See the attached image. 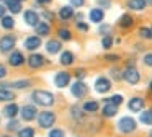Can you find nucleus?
<instances>
[{
    "label": "nucleus",
    "mask_w": 152,
    "mask_h": 137,
    "mask_svg": "<svg viewBox=\"0 0 152 137\" xmlns=\"http://www.w3.org/2000/svg\"><path fill=\"white\" fill-rule=\"evenodd\" d=\"M31 98H33L34 104H39V106H44V108H49L54 104V95L46 90H34Z\"/></svg>",
    "instance_id": "f257e3e1"
},
{
    "label": "nucleus",
    "mask_w": 152,
    "mask_h": 137,
    "mask_svg": "<svg viewBox=\"0 0 152 137\" xmlns=\"http://www.w3.org/2000/svg\"><path fill=\"white\" fill-rule=\"evenodd\" d=\"M136 127H137V124L131 116H123L118 121V130L121 134H132L136 130Z\"/></svg>",
    "instance_id": "f03ea898"
},
{
    "label": "nucleus",
    "mask_w": 152,
    "mask_h": 137,
    "mask_svg": "<svg viewBox=\"0 0 152 137\" xmlns=\"http://www.w3.org/2000/svg\"><path fill=\"white\" fill-rule=\"evenodd\" d=\"M36 119H38L39 127H43V129H49V127H53L54 122H56V114H54L53 111H43V113H39L36 116Z\"/></svg>",
    "instance_id": "7ed1b4c3"
},
{
    "label": "nucleus",
    "mask_w": 152,
    "mask_h": 137,
    "mask_svg": "<svg viewBox=\"0 0 152 137\" xmlns=\"http://www.w3.org/2000/svg\"><path fill=\"white\" fill-rule=\"evenodd\" d=\"M121 77L124 78L129 85H137L139 82H141V74H139V70L136 67H132V65H129V67L124 68V72L121 74Z\"/></svg>",
    "instance_id": "20e7f679"
},
{
    "label": "nucleus",
    "mask_w": 152,
    "mask_h": 137,
    "mask_svg": "<svg viewBox=\"0 0 152 137\" xmlns=\"http://www.w3.org/2000/svg\"><path fill=\"white\" fill-rule=\"evenodd\" d=\"M70 93H72V96L74 98H83V96H87V93H88V87H87V83L85 82H80V80H77L75 83L70 87Z\"/></svg>",
    "instance_id": "39448f33"
},
{
    "label": "nucleus",
    "mask_w": 152,
    "mask_h": 137,
    "mask_svg": "<svg viewBox=\"0 0 152 137\" xmlns=\"http://www.w3.org/2000/svg\"><path fill=\"white\" fill-rule=\"evenodd\" d=\"M17 44V38L12 34H7L4 38H0V52H8L15 47Z\"/></svg>",
    "instance_id": "423d86ee"
},
{
    "label": "nucleus",
    "mask_w": 152,
    "mask_h": 137,
    "mask_svg": "<svg viewBox=\"0 0 152 137\" xmlns=\"http://www.w3.org/2000/svg\"><path fill=\"white\" fill-rule=\"evenodd\" d=\"M70 83V74L69 72H57L56 75H54V85H56L57 88H66L67 85Z\"/></svg>",
    "instance_id": "0eeeda50"
},
{
    "label": "nucleus",
    "mask_w": 152,
    "mask_h": 137,
    "mask_svg": "<svg viewBox=\"0 0 152 137\" xmlns=\"http://www.w3.org/2000/svg\"><path fill=\"white\" fill-rule=\"evenodd\" d=\"M110 88H111V82H110V78H106V77H98V78L95 80V91H96V93L105 95L106 91H110Z\"/></svg>",
    "instance_id": "6e6552de"
},
{
    "label": "nucleus",
    "mask_w": 152,
    "mask_h": 137,
    "mask_svg": "<svg viewBox=\"0 0 152 137\" xmlns=\"http://www.w3.org/2000/svg\"><path fill=\"white\" fill-rule=\"evenodd\" d=\"M144 104H145L144 98L132 96L131 100H129V103H128V108H129V111H131V113H141V111L144 109Z\"/></svg>",
    "instance_id": "1a4fd4ad"
},
{
    "label": "nucleus",
    "mask_w": 152,
    "mask_h": 137,
    "mask_svg": "<svg viewBox=\"0 0 152 137\" xmlns=\"http://www.w3.org/2000/svg\"><path fill=\"white\" fill-rule=\"evenodd\" d=\"M20 113H21V117H23L25 121H33V119H36V116H38V109L33 104H25L20 109Z\"/></svg>",
    "instance_id": "9d476101"
},
{
    "label": "nucleus",
    "mask_w": 152,
    "mask_h": 137,
    "mask_svg": "<svg viewBox=\"0 0 152 137\" xmlns=\"http://www.w3.org/2000/svg\"><path fill=\"white\" fill-rule=\"evenodd\" d=\"M28 87H31V80H26V78L4 83V88H8V90H20V88H28Z\"/></svg>",
    "instance_id": "9b49d317"
},
{
    "label": "nucleus",
    "mask_w": 152,
    "mask_h": 137,
    "mask_svg": "<svg viewBox=\"0 0 152 137\" xmlns=\"http://www.w3.org/2000/svg\"><path fill=\"white\" fill-rule=\"evenodd\" d=\"M23 18H25V23L30 26H36L38 23H39V15H38L34 10H26V12L23 13Z\"/></svg>",
    "instance_id": "f8f14e48"
},
{
    "label": "nucleus",
    "mask_w": 152,
    "mask_h": 137,
    "mask_svg": "<svg viewBox=\"0 0 152 137\" xmlns=\"http://www.w3.org/2000/svg\"><path fill=\"white\" fill-rule=\"evenodd\" d=\"M41 46V38L39 36H28L26 39H25V47L28 49V51H36L38 47Z\"/></svg>",
    "instance_id": "ddd939ff"
},
{
    "label": "nucleus",
    "mask_w": 152,
    "mask_h": 137,
    "mask_svg": "<svg viewBox=\"0 0 152 137\" xmlns=\"http://www.w3.org/2000/svg\"><path fill=\"white\" fill-rule=\"evenodd\" d=\"M44 57L41 54H31L30 57H28V65H30L31 68H41L44 65Z\"/></svg>",
    "instance_id": "4468645a"
},
{
    "label": "nucleus",
    "mask_w": 152,
    "mask_h": 137,
    "mask_svg": "<svg viewBox=\"0 0 152 137\" xmlns=\"http://www.w3.org/2000/svg\"><path fill=\"white\" fill-rule=\"evenodd\" d=\"M8 62H10L13 67H21V65L25 64V55L21 54L20 51H13L10 54V57H8Z\"/></svg>",
    "instance_id": "2eb2a0df"
},
{
    "label": "nucleus",
    "mask_w": 152,
    "mask_h": 137,
    "mask_svg": "<svg viewBox=\"0 0 152 137\" xmlns=\"http://www.w3.org/2000/svg\"><path fill=\"white\" fill-rule=\"evenodd\" d=\"M118 109H119L118 106H115L110 100H106L105 104H103V117H113L118 113Z\"/></svg>",
    "instance_id": "dca6fc26"
},
{
    "label": "nucleus",
    "mask_w": 152,
    "mask_h": 137,
    "mask_svg": "<svg viewBox=\"0 0 152 137\" xmlns=\"http://www.w3.org/2000/svg\"><path fill=\"white\" fill-rule=\"evenodd\" d=\"M18 113H20V108H18V104H15V103L7 104V106L4 108V116L8 117V119H15Z\"/></svg>",
    "instance_id": "f3484780"
},
{
    "label": "nucleus",
    "mask_w": 152,
    "mask_h": 137,
    "mask_svg": "<svg viewBox=\"0 0 152 137\" xmlns=\"http://www.w3.org/2000/svg\"><path fill=\"white\" fill-rule=\"evenodd\" d=\"M61 49H62L61 41H57V39H51V41H48L46 51L49 52V54H57V52H61Z\"/></svg>",
    "instance_id": "a211bd4d"
},
{
    "label": "nucleus",
    "mask_w": 152,
    "mask_h": 137,
    "mask_svg": "<svg viewBox=\"0 0 152 137\" xmlns=\"http://www.w3.org/2000/svg\"><path fill=\"white\" fill-rule=\"evenodd\" d=\"M103 16H105V12L102 8H92L88 13V18L92 23H100L103 20Z\"/></svg>",
    "instance_id": "6ab92c4d"
},
{
    "label": "nucleus",
    "mask_w": 152,
    "mask_h": 137,
    "mask_svg": "<svg viewBox=\"0 0 152 137\" xmlns=\"http://www.w3.org/2000/svg\"><path fill=\"white\" fill-rule=\"evenodd\" d=\"M34 29H36V36H46V34H49V31H51V26H49V23L48 21H39L36 26H34Z\"/></svg>",
    "instance_id": "aec40b11"
},
{
    "label": "nucleus",
    "mask_w": 152,
    "mask_h": 137,
    "mask_svg": "<svg viewBox=\"0 0 152 137\" xmlns=\"http://www.w3.org/2000/svg\"><path fill=\"white\" fill-rule=\"evenodd\" d=\"M17 98V93L8 88H0V101H13Z\"/></svg>",
    "instance_id": "412c9836"
},
{
    "label": "nucleus",
    "mask_w": 152,
    "mask_h": 137,
    "mask_svg": "<svg viewBox=\"0 0 152 137\" xmlns=\"http://www.w3.org/2000/svg\"><path fill=\"white\" fill-rule=\"evenodd\" d=\"M119 26H121V28H131L132 25H134V20H132V16L129 15V13H123L121 16H119Z\"/></svg>",
    "instance_id": "4be33fe9"
},
{
    "label": "nucleus",
    "mask_w": 152,
    "mask_h": 137,
    "mask_svg": "<svg viewBox=\"0 0 152 137\" xmlns=\"http://www.w3.org/2000/svg\"><path fill=\"white\" fill-rule=\"evenodd\" d=\"M98 108H100V103L95 100H90V101L82 104V111H85V113H96Z\"/></svg>",
    "instance_id": "5701e85b"
},
{
    "label": "nucleus",
    "mask_w": 152,
    "mask_h": 137,
    "mask_svg": "<svg viewBox=\"0 0 152 137\" xmlns=\"http://www.w3.org/2000/svg\"><path fill=\"white\" fill-rule=\"evenodd\" d=\"M5 3H7L5 8H8L13 15L21 12V2H18V0H5Z\"/></svg>",
    "instance_id": "b1692460"
},
{
    "label": "nucleus",
    "mask_w": 152,
    "mask_h": 137,
    "mask_svg": "<svg viewBox=\"0 0 152 137\" xmlns=\"http://www.w3.org/2000/svg\"><path fill=\"white\" fill-rule=\"evenodd\" d=\"M128 7L131 10H144L147 3H145V0H128Z\"/></svg>",
    "instance_id": "393cba45"
},
{
    "label": "nucleus",
    "mask_w": 152,
    "mask_h": 137,
    "mask_svg": "<svg viewBox=\"0 0 152 137\" xmlns=\"http://www.w3.org/2000/svg\"><path fill=\"white\" fill-rule=\"evenodd\" d=\"M74 16V10L72 7H62L59 10V18L61 20H70Z\"/></svg>",
    "instance_id": "a878e982"
},
{
    "label": "nucleus",
    "mask_w": 152,
    "mask_h": 137,
    "mask_svg": "<svg viewBox=\"0 0 152 137\" xmlns=\"http://www.w3.org/2000/svg\"><path fill=\"white\" fill-rule=\"evenodd\" d=\"M61 64L62 65H72L74 64V54L70 51H66L61 54Z\"/></svg>",
    "instance_id": "bb28decb"
},
{
    "label": "nucleus",
    "mask_w": 152,
    "mask_h": 137,
    "mask_svg": "<svg viewBox=\"0 0 152 137\" xmlns=\"http://www.w3.org/2000/svg\"><path fill=\"white\" fill-rule=\"evenodd\" d=\"M139 121H141L142 124H145V126H151V124H152V111L151 109H145L144 113H141Z\"/></svg>",
    "instance_id": "cd10ccee"
},
{
    "label": "nucleus",
    "mask_w": 152,
    "mask_h": 137,
    "mask_svg": "<svg viewBox=\"0 0 152 137\" xmlns=\"http://www.w3.org/2000/svg\"><path fill=\"white\" fill-rule=\"evenodd\" d=\"M2 28L13 29L15 28V18H13V16H7V15H5L4 18H2Z\"/></svg>",
    "instance_id": "c85d7f7f"
},
{
    "label": "nucleus",
    "mask_w": 152,
    "mask_h": 137,
    "mask_svg": "<svg viewBox=\"0 0 152 137\" xmlns=\"http://www.w3.org/2000/svg\"><path fill=\"white\" fill-rule=\"evenodd\" d=\"M34 129L33 127H20L18 130V137H34Z\"/></svg>",
    "instance_id": "c756f323"
},
{
    "label": "nucleus",
    "mask_w": 152,
    "mask_h": 137,
    "mask_svg": "<svg viewBox=\"0 0 152 137\" xmlns=\"http://www.w3.org/2000/svg\"><path fill=\"white\" fill-rule=\"evenodd\" d=\"M70 113H72V117L75 121H82L83 119V113H82V108H79L75 104V106H72V109H70Z\"/></svg>",
    "instance_id": "7c9ffc66"
},
{
    "label": "nucleus",
    "mask_w": 152,
    "mask_h": 137,
    "mask_svg": "<svg viewBox=\"0 0 152 137\" xmlns=\"http://www.w3.org/2000/svg\"><path fill=\"white\" fill-rule=\"evenodd\" d=\"M57 34H59V39H64V41H70V39H72V33L67 28H61Z\"/></svg>",
    "instance_id": "2f4dec72"
},
{
    "label": "nucleus",
    "mask_w": 152,
    "mask_h": 137,
    "mask_svg": "<svg viewBox=\"0 0 152 137\" xmlns=\"http://www.w3.org/2000/svg\"><path fill=\"white\" fill-rule=\"evenodd\" d=\"M139 34H141V38H144V39H151V38H152V29H151V26H144V28L139 31Z\"/></svg>",
    "instance_id": "473e14b6"
},
{
    "label": "nucleus",
    "mask_w": 152,
    "mask_h": 137,
    "mask_svg": "<svg viewBox=\"0 0 152 137\" xmlns=\"http://www.w3.org/2000/svg\"><path fill=\"white\" fill-rule=\"evenodd\" d=\"M7 130H20V122L17 119H10L7 124Z\"/></svg>",
    "instance_id": "72a5a7b5"
},
{
    "label": "nucleus",
    "mask_w": 152,
    "mask_h": 137,
    "mask_svg": "<svg viewBox=\"0 0 152 137\" xmlns=\"http://www.w3.org/2000/svg\"><path fill=\"white\" fill-rule=\"evenodd\" d=\"M49 137H66V132L59 127H54L53 130H49Z\"/></svg>",
    "instance_id": "f704fd0d"
},
{
    "label": "nucleus",
    "mask_w": 152,
    "mask_h": 137,
    "mask_svg": "<svg viewBox=\"0 0 152 137\" xmlns=\"http://www.w3.org/2000/svg\"><path fill=\"white\" fill-rule=\"evenodd\" d=\"M111 44H113V38H111V36L106 34L105 38L102 39V46H103L105 49H110V47H111Z\"/></svg>",
    "instance_id": "c9c22d12"
},
{
    "label": "nucleus",
    "mask_w": 152,
    "mask_h": 137,
    "mask_svg": "<svg viewBox=\"0 0 152 137\" xmlns=\"http://www.w3.org/2000/svg\"><path fill=\"white\" fill-rule=\"evenodd\" d=\"M108 100L111 101V103L115 104V106H118V108H119V104L123 103V96H121V95H113L111 98H108Z\"/></svg>",
    "instance_id": "e433bc0d"
},
{
    "label": "nucleus",
    "mask_w": 152,
    "mask_h": 137,
    "mask_svg": "<svg viewBox=\"0 0 152 137\" xmlns=\"http://www.w3.org/2000/svg\"><path fill=\"white\" fill-rule=\"evenodd\" d=\"M144 64L147 65V67H152V54L151 52H147V54L144 55Z\"/></svg>",
    "instance_id": "4c0bfd02"
},
{
    "label": "nucleus",
    "mask_w": 152,
    "mask_h": 137,
    "mask_svg": "<svg viewBox=\"0 0 152 137\" xmlns=\"http://www.w3.org/2000/svg\"><path fill=\"white\" fill-rule=\"evenodd\" d=\"M77 29H80V31H88V25L83 21H77Z\"/></svg>",
    "instance_id": "58836bf2"
},
{
    "label": "nucleus",
    "mask_w": 152,
    "mask_h": 137,
    "mask_svg": "<svg viewBox=\"0 0 152 137\" xmlns=\"http://www.w3.org/2000/svg\"><path fill=\"white\" fill-rule=\"evenodd\" d=\"M75 77L82 82V78L85 77V70H83V68H77V70H75Z\"/></svg>",
    "instance_id": "ea45409f"
},
{
    "label": "nucleus",
    "mask_w": 152,
    "mask_h": 137,
    "mask_svg": "<svg viewBox=\"0 0 152 137\" xmlns=\"http://www.w3.org/2000/svg\"><path fill=\"white\" fill-rule=\"evenodd\" d=\"M43 16L46 20H54V16H56V15H54L53 12H49V10H46V12H43Z\"/></svg>",
    "instance_id": "a19ab883"
},
{
    "label": "nucleus",
    "mask_w": 152,
    "mask_h": 137,
    "mask_svg": "<svg viewBox=\"0 0 152 137\" xmlns=\"http://www.w3.org/2000/svg\"><path fill=\"white\" fill-rule=\"evenodd\" d=\"M98 5L100 7H105V8H110L111 2H110V0H98Z\"/></svg>",
    "instance_id": "79ce46f5"
},
{
    "label": "nucleus",
    "mask_w": 152,
    "mask_h": 137,
    "mask_svg": "<svg viewBox=\"0 0 152 137\" xmlns=\"http://www.w3.org/2000/svg\"><path fill=\"white\" fill-rule=\"evenodd\" d=\"M98 31L102 33V34H105V33H110V26H108V25H102Z\"/></svg>",
    "instance_id": "37998d69"
},
{
    "label": "nucleus",
    "mask_w": 152,
    "mask_h": 137,
    "mask_svg": "<svg viewBox=\"0 0 152 137\" xmlns=\"http://www.w3.org/2000/svg\"><path fill=\"white\" fill-rule=\"evenodd\" d=\"M5 75H7V68H5V65L0 64V80H2V78H4Z\"/></svg>",
    "instance_id": "c03bdc74"
},
{
    "label": "nucleus",
    "mask_w": 152,
    "mask_h": 137,
    "mask_svg": "<svg viewBox=\"0 0 152 137\" xmlns=\"http://www.w3.org/2000/svg\"><path fill=\"white\" fill-rule=\"evenodd\" d=\"M70 3H72L74 7H82L83 3H85V0H70Z\"/></svg>",
    "instance_id": "a18cd8bd"
},
{
    "label": "nucleus",
    "mask_w": 152,
    "mask_h": 137,
    "mask_svg": "<svg viewBox=\"0 0 152 137\" xmlns=\"http://www.w3.org/2000/svg\"><path fill=\"white\" fill-rule=\"evenodd\" d=\"M111 75L115 77V80H121V78H119V77H121V74H119L116 68H111Z\"/></svg>",
    "instance_id": "49530a36"
},
{
    "label": "nucleus",
    "mask_w": 152,
    "mask_h": 137,
    "mask_svg": "<svg viewBox=\"0 0 152 137\" xmlns=\"http://www.w3.org/2000/svg\"><path fill=\"white\" fill-rule=\"evenodd\" d=\"M5 12H7L5 5H4V3H0V18H4V16H5Z\"/></svg>",
    "instance_id": "de8ad7c7"
},
{
    "label": "nucleus",
    "mask_w": 152,
    "mask_h": 137,
    "mask_svg": "<svg viewBox=\"0 0 152 137\" xmlns=\"http://www.w3.org/2000/svg\"><path fill=\"white\" fill-rule=\"evenodd\" d=\"M36 2L39 3V5H48V3H51L53 0H36Z\"/></svg>",
    "instance_id": "09e8293b"
},
{
    "label": "nucleus",
    "mask_w": 152,
    "mask_h": 137,
    "mask_svg": "<svg viewBox=\"0 0 152 137\" xmlns=\"http://www.w3.org/2000/svg\"><path fill=\"white\" fill-rule=\"evenodd\" d=\"M106 60H118V55H106Z\"/></svg>",
    "instance_id": "8fccbe9b"
},
{
    "label": "nucleus",
    "mask_w": 152,
    "mask_h": 137,
    "mask_svg": "<svg viewBox=\"0 0 152 137\" xmlns=\"http://www.w3.org/2000/svg\"><path fill=\"white\" fill-rule=\"evenodd\" d=\"M0 137H13V136H10V134H4V136H0Z\"/></svg>",
    "instance_id": "3c124183"
},
{
    "label": "nucleus",
    "mask_w": 152,
    "mask_h": 137,
    "mask_svg": "<svg viewBox=\"0 0 152 137\" xmlns=\"http://www.w3.org/2000/svg\"><path fill=\"white\" fill-rule=\"evenodd\" d=\"M18 2H23V0H18Z\"/></svg>",
    "instance_id": "603ef678"
}]
</instances>
